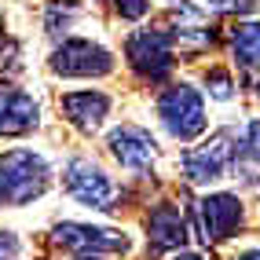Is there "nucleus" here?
<instances>
[{
  "instance_id": "1",
  "label": "nucleus",
  "mask_w": 260,
  "mask_h": 260,
  "mask_svg": "<svg viewBox=\"0 0 260 260\" xmlns=\"http://www.w3.org/2000/svg\"><path fill=\"white\" fill-rule=\"evenodd\" d=\"M51 187V169L37 150H8L0 154V205H29Z\"/></svg>"
},
{
  "instance_id": "2",
  "label": "nucleus",
  "mask_w": 260,
  "mask_h": 260,
  "mask_svg": "<svg viewBox=\"0 0 260 260\" xmlns=\"http://www.w3.org/2000/svg\"><path fill=\"white\" fill-rule=\"evenodd\" d=\"M238 147H242V140H238L231 128L213 132L205 143L190 147L183 154L187 180L190 183H216V180H223L231 169H238Z\"/></svg>"
},
{
  "instance_id": "3",
  "label": "nucleus",
  "mask_w": 260,
  "mask_h": 260,
  "mask_svg": "<svg viewBox=\"0 0 260 260\" xmlns=\"http://www.w3.org/2000/svg\"><path fill=\"white\" fill-rule=\"evenodd\" d=\"M158 117L169 128V136L180 143H190L194 136L205 132V103L190 84H172L158 95Z\"/></svg>"
},
{
  "instance_id": "4",
  "label": "nucleus",
  "mask_w": 260,
  "mask_h": 260,
  "mask_svg": "<svg viewBox=\"0 0 260 260\" xmlns=\"http://www.w3.org/2000/svg\"><path fill=\"white\" fill-rule=\"evenodd\" d=\"M62 187H66V194H70V198H77L81 205L99 209V213H110L114 202H117L114 180L95 161H88V158H74L70 165L62 169Z\"/></svg>"
},
{
  "instance_id": "5",
  "label": "nucleus",
  "mask_w": 260,
  "mask_h": 260,
  "mask_svg": "<svg viewBox=\"0 0 260 260\" xmlns=\"http://www.w3.org/2000/svg\"><path fill=\"white\" fill-rule=\"evenodd\" d=\"M51 74L55 77H107L114 70V55L95 41H62L55 51H51Z\"/></svg>"
},
{
  "instance_id": "6",
  "label": "nucleus",
  "mask_w": 260,
  "mask_h": 260,
  "mask_svg": "<svg viewBox=\"0 0 260 260\" xmlns=\"http://www.w3.org/2000/svg\"><path fill=\"white\" fill-rule=\"evenodd\" d=\"M125 55L143 81H165L172 74V62H176L172 59V37L165 29H136L125 44Z\"/></svg>"
},
{
  "instance_id": "7",
  "label": "nucleus",
  "mask_w": 260,
  "mask_h": 260,
  "mask_svg": "<svg viewBox=\"0 0 260 260\" xmlns=\"http://www.w3.org/2000/svg\"><path fill=\"white\" fill-rule=\"evenodd\" d=\"M242 220H246V209H242L238 194H205L198 202V235L202 242H209V246H216V242H228L238 228Z\"/></svg>"
},
{
  "instance_id": "8",
  "label": "nucleus",
  "mask_w": 260,
  "mask_h": 260,
  "mask_svg": "<svg viewBox=\"0 0 260 260\" xmlns=\"http://www.w3.org/2000/svg\"><path fill=\"white\" fill-rule=\"evenodd\" d=\"M51 242L62 249H74L81 256L92 253H128V238L121 231L110 228H92V223H77V220H62L55 231H51Z\"/></svg>"
},
{
  "instance_id": "9",
  "label": "nucleus",
  "mask_w": 260,
  "mask_h": 260,
  "mask_svg": "<svg viewBox=\"0 0 260 260\" xmlns=\"http://www.w3.org/2000/svg\"><path fill=\"white\" fill-rule=\"evenodd\" d=\"M165 33L172 37V44H180V51H205L213 44V22L198 4L180 0L172 4L165 15Z\"/></svg>"
},
{
  "instance_id": "10",
  "label": "nucleus",
  "mask_w": 260,
  "mask_h": 260,
  "mask_svg": "<svg viewBox=\"0 0 260 260\" xmlns=\"http://www.w3.org/2000/svg\"><path fill=\"white\" fill-rule=\"evenodd\" d=\"M37 121H41V103L26 88L0 77V132L19 136V132L37 128Z\"/></svg>"
},
{
  "instance_id": "11",
  "label": "nucleus",
  "mask_w": 260,
  "mask_h": 260,
  "mask_svg": "<svg viewBox=\"0 0 260 260\" xmlns=\"http://www.w3.org/2000/svg\"><path fill=\"white\" fill-rule=\"evenodd\" d=\"M110 154L132 172H143L147 165H154V158H158V143H154V136L140 125H121L110 132L107 140Z\"/></svg>"
},
{
  "instance_id": "12",
  "label": "nucleus",
  "mask_w": 260,
  "mask_h": 260,
  "mask_svg": "<svg viewBox=\"0 0 260 260\" xmlns=\"http://www.w3.org/2000/svg\"><path fill=\"white\" fill-rule=\"evenodd\" d=\"M147 242H150V253H169V249H183L187 242V220L180 213V205H158L150 209L147 216Z\"/></svg>"
},
{
  "instance_id": "13",
  "label": "nucleus",
  "mask_w": 260,
  "mask_h": 260,
  "mask_svg": "<svg viewBox=\"0 0 260 260\" xmlns=\"http://www.w3.org/2000/svg\"><path fill=\"white\" fill-rule=\"evenodd\" d=\"M59 107L66 114V121H70L74 128L81 132H95L103 125V117L110 114V95H103L95 88H84V92H66L59 99Z\"/></svg>"
},
{
  "instance_id": "14",
  "label": "nucleus",
  "mask_w": 260,
  "mask_h": 260,
  "mask_svg": "<svg viewBox=\"0 0 260 260\" xmlns=\"http://www.w3.org/2000/svg\"><path fill=\"white\" fill-rule=\"evenodd\" d=\"M228 44H231L238 70H246V74L260 70V22H235L228 29Z\"/></svg>"
},
{
  "instance_id": "15",
  "label": "nucleus",
  "mask_w": 260,
  "mask_h": 260,
  "mask_svg": "<svg viewBox=\"0 0 260 260\" xmlns=\"http://www.w3.org/2000/svg\"><path fill=\"white\" fill-rule=\"evenodd\" d=\"M238 172L253 187H260V121H253L246 128V140L238 147Z\"/></svg>"
},
{
  "instance_id": "16",
  "label": "nucleus",
  "mask_w": 260,
  "mask_h": 260,
  "mask_svg": "<svg viewBox=\"0 0 260 260\" xmlns=\"http://www.w3.org/2000/svg\"><path fill=\"white\" fill-rule=\"evenodd\" d=\"M74 19H77V4H74V0H55V4L48 8L44 26H48V33H62Z\"/></svg>"
},
{
  "instance_id": "17",
  "label": "nucleus",
  "mask_w": 260,
  "mask_h": 260,
  "mask_svg": "<svg viewBox=\"0 0 260 260\" xmlns=\"http://www.w3.org/2000/svg\"><path fill=\"white\" fill-rule=\"evenodd\" d=\"M205 84H209L213 99H231L235 95V81H231L228 70H209V74H205Z\"/></svg>"
},
{
  "instance_id": "18",
  "label": "nucleus",
  "mask_w": 260,
  "mask_h": 260,
  "mask_svg": "<svg viewBox=\"0 0 260 260\" xmlns=\"http://www.w3.org/2000/svg\"><path fill=\"white\" fill-rule=\"evenodd\" d=\"M150 8V0H114V11L121 19H143Z\"/></svg>"
},
{
  "instance_id": "19",
  "label": "nucleus",
  "mask_w": 260,
  "mask_h": 260,
  "mask_svg": "<svg viewBox=\"0 0 260 260\" xmlns=\"http://www.w3.org/2000/svg\"><path fill=\"white\" fill-rule=\"evenodd\" d=\"M15 256H19V238L0 228V260H15Z\"/></svg>"
},
{
  "instance_id": "20",
  "label": "nucleus",
  "mask_w": 260,
  "mask_h": 260,
  "mask_svg": "<svg viewBox=\"0 0 260 260\" xmlns=\"http://www.w3.org/2000/svg\"><path fill=\"white\" fill-rule=\"evenodd\" d=\"M220 11H253L256 0H213Z\"/></svg>"
},
{
  "instance_id": "21",
  "label": "nucleus",
  "mask_w": 260,
  "mask_h": 260,
  "mask_svg": "<svg viewBox=\"0 0 260 260\" xmlns=\"http://www.w3.org/2000/svg\"><path fill=\"white\" fill-rule=\"evenodd\" d=\"M235 260H260V249H246V253H238Z\"/></svg>"
},
{
  "instance_id": "22",
  "label": "nucleus",
  "mask_w": 260,
  "mask_h": 260,
  "mask_svg": "<svg viewBox=\"0 0 260 260\" xmlns=\"http://www.w3.org/2000/svg\"><path fill=\"white\" fill-rule=\"evenodd\" d=\"M8 48V33H4V11H0V51Z\"/></svg>"
},
{
  "instance_id": "23",
  "label": "nucleus",
  "mask_w": 260,
  "mask_h": 260,
  "mask_svg": "<svg viewBox=\"0 0 260 260\" xmlns=\"http://www.w3.org/2000/svg\"><path fill=\"white\" fill-rule=\"evenodd\" d=\"M176 260H202V256H198V253H180Z\"/></svg>"
},
{
  "instance_id": "24",
  "label": "nucleus",
  "mask_w": 260,
  "mask_h": 260,
  "mask_svg": "<svg viewBox=\"0 0 260 260\" xmlns=\"http://www.w3.org/2000/svg\"><path fill=\"white\" fill-rule=\"evenodd\" d=\"M77 260H95V256H77Z\"/></svg>"
},
{
  "instance_id": "25",
  "label": "nucleus",
  "mask_w": 260,
  "mask_h": 260,
  "mask_svg": "<svg viewBox=\"0 0 260 260\" xmlns=\"http://www.w3.org/2000/svg\"><path fill=\"white\" fill-rule=\"evenodd\" d=\"M256 95H260V84H256Z\"/></svg>"
}]
</instances>
